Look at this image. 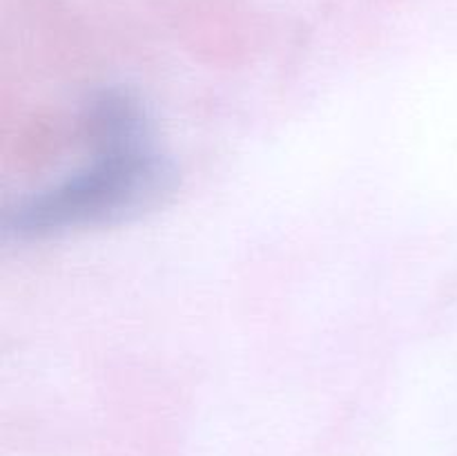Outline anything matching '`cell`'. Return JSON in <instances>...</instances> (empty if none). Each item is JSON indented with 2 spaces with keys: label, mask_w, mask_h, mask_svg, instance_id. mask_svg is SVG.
<instances>
[{
  "label": "cell",
  "mask_w": 457,
  "mask_h": 456,
  "mask_svg": "<svg viewBox=\"0 0 457 456\" xmlns=\"http://www.w3.org/2000/svg\"><path fill=\"white\" fill-rule=\"evenodd\" d=\"M172 188V165L150 141L98 148L92 164L22 199L9 213L7 231L21 240H45L125 222L161 204Z\"/></svg>",
  "instance_id": "obj_1"
}]
</instances>
